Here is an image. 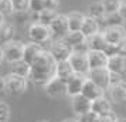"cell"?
<instances>
[{
  "label": "cell",
  "mask_w": 126,
  "mask_h": 122,
  "mask_svg": "<svg viewBox=\"0 0 126 122\" xmlns=\"http://www.w3.org/2000/svg\"><path fill=\"white\" fill-rule=\"evenodd\" d=\"M55 61L51 57V54L43 50L35 57V60L30 64V77L29 81L34 82L37 85H46L48 81H51L55 77Z\"/></svg>",
  "instance_id": "cell-1"
},
{
  "label": "cell",
  "mask_w": 126,
  "mask_h": 122,
  "mask_svg": "<svg viewBox=\"0 0 126 122\" xmlns=\"http://www.w3.org/2000/svg\"><path fill=\"white\" fill-rule=\"evenodd\" d=\"M29 80L23 77L9 74V75L0 78V92L6 94L9 97H18L27 91Z\"/></svg>",
  "instance_id": "cell-2"
},
{
  "label": "cell",
  "mask_w": 126,
  "mask_h": 122,
  "mask_svg": "<svg viewBox=\"0 0 126 122\" xmlns=\"http://www.w3.org/2000/svg\"><path fill=\"white\" fill-rule=\"evenodd\" d=\"M24 51V43L17 40H12L1 46V54H3V61H7L10 64H14L17 61L23 60Z\"/></svg>",
  "instance_id": "cell-3"
},
{
  "label": "cell",
  "mask_w": 126,
  "mask_h": 122,
  "mask_svg": "<svg viewBox=\"0 0 126 122\" xmlns=\"http://www.w3.org/2000/svg\"><path fill=\"white\" fill-rule=\"evenodd\" d=\"M27 35H29L30 43H34V44H40L43 46L44 43L51 38V33H50V29L43 26L40 23H33L30 24L29 31H27Z\"/></svg>",
  "instance_id": "cell-4"
},
{
  "label": "cell",
  "mask_w": 126,
  "mask_h": 122,
  "mask_svg": "<svg viewBox=\"0 0 126 122\" xmlns=\"http://www.w3.org/2000/svg\"><path fill=\"white\" fill-rule=\"evenodd\" d=\"M47 51L51 54L55 63H61V61H68L69 55L72 54V50L69 48L63 40H54L50 46V50Z\"/></svg>",
  "instance_id": "cell-5"
},
{
  "label": "cell",
  "mask_w": 126,
  "mask_h": 122,
  "mask_svg": "<svg viewBox=\"0 0 126 122\" xmlns=\"http://www.w3.org/2000/svg\"><path fill=\"white\" fill-rule=\"evenodd\" d=\"M68 63L71 68L74 71V74H81V75H86L89 67H88V58H86V52H77L72 51L69 55Z\"/></svg>",
  "instance_id": "cell-6"
},
{
  "label": "cell",
  "mask_w": 126,
  "mask_h": 122,
  "mask_svg": "<svg viewBox=\"0 0 126 122\" xmlns=\"http://www.w3.org/2000/svg\"><path fill=\"white\" fill-rule=\"evenodd\" d=\"M51 37L54 35L55 40H61L65 35L68 34V23H67V16L65 14H57V17L51 21V24L48 26Z\"/></svg>",
  "instance_id": "cell-7"
},
{
  "label": "cell",
  "mask_w": 126,
  "mask_h": 122,
  "mask_svg": "<svg viewBox=\"0 0 126 122\" xmlns=\"http://www.w3.org/2000/svg\"><path fill=\"white\" fill-rule=\"evenodd\" d=\"M106 44H120L125 43V29L123 26H106L101 31Z\"/></svg>",
  "instance_id": "cell-8"
},
{
  "label": "cell",
  "mask_w": 126,
  "mask_h": 122,
  "mask_svg": "<svg viewBox=\"0 0 126 122\" xmlns=\"http://www.w3.org/2000/svg\"><path fill=\"white\" fill-rule=\"evenodd\" d=\"M86 80L92 81L95 85L102 88L103 91L109 87V71L106 68H99V70H89L86 74Z\"/></svg>",
  "instance_id": "cell-9"
},
{
  "label": "cell",
  "mask_w": 126,
  "mask_h": 122,
  "mask_svg": "<svg viewBox=\"0 0 126 122\" xmlns=\"http://www.w3.org/2000/svg\"><path fill=\"white\" fill-rule=\"evenodd\" d=\"M85 81H86V75L72 74L65 81V94L69 95V97H74V95L81 94V89L84 87V82Z\"/></svg>",
  "instance_id": "cell-10"
},
{
  "label": "cell",
  "mask_w": 126,
  "mask_h": 122,
  "mask_svg": "<svg viewBox=\"0 0 126 122\" xmlns=\"http://www.w3.org/2000/svg\"><path fill=\"white\" fill-rule=\"evenodd\" d=\"M71 108H72L75 115H78L81 118L82 115L91 112V101L86 99L85 97H82L81 94L74 95V97H71Z\"/></svg>",
  "instance_id": "cell-11"
},
{
  "label": "cell",
  "mask_w": 126,
  "mask_h": 122,
  "mask_svg": "<svg viewBox=\"0 0 126 122\" xmlns=\"http://www.w3.org/2000/svg\"><path fill=\"white\" fill-rule=\"evenodd\" d=\"M88 58V67L89 70H99V68H106L108 57L102 51H88L86 52Z\"/></svg>",
  "instance_id": "cell-12"
},
{
  "label": "cell",
  "mask_w": 126,
  "mask_h": 122,
  "mask_svg": "<svg viewBox=\"0 0 126 122\" xmlns=\"http://www.w3.org/2000/svg\"><path fill=\"white\" fill-rule=\"evenodd\" d=\"M81 95L85 97L86 99H89L92 102V101L101 98V97H105V91H103L102 88H99L98 85H95L92 81L86 80V81L84 82L82 89H81Z\"/></svg>",
  "instance_id": "cell-13"
},
{
  "label": "cell",
  "mask_w": 126,
  "mask_h": 122,
  "mask_svg": "<svg viewBox=\"0 0 126 122\" xmlns=\"http://www.w3.org/2000/svg\"><path fill=\"white\" fill-rule=\"evenodd\" d=\"M44 89H46L47 95H50L51 98H57V97L65 95V82L54 77L51 81H48L44 85Z\"/></svg>",
  "instance_id": "cell-14"
},
{
  "label": "cell",
  "mask_w": 126,
  "mask_h": 122,
  "mask_svg": "<svg viewBox=\"0 0 126 122\" xmlns=\"http://www.w3.org/2000/svg\"><path fill=\"white\" fill-rule=\"evenodd\" d=\"M91 112H94L98 116L110 114L112 112V104L105 97H101V98H98V99H95V101L91 102Z\"/></svg>",
  "instance_id": "cell-15"
},
{
  "label": "cell",
  "mask_w": 126,
  "mask_h": 122,
  "mask_svg": "<svg viewBox=\"0 0 126 122\" xmlns=\"http://www.w3.org/2000/svg\"><path fill=\"white\" fill-rule=\"evenodd\" d=\"M108 92H109V98L112 99L115 104L123 105L126 102V85H125V82L109 87Z\"/></svg>",
  "instance_id": "cell-16"
},
{
  "label": "cell",
  "mask_w": 126,
  "mask_h": 122,
  "mask_svg": "<svg viewBox=\"0 0 126 122\" xmlns=\"http://www.w3.org/2000/svg\"><path fill=\"white\" fill-rule=\"evenodd\" d=\"M126 65V58L125 55H115V57H108V63H106V70L109 72H115V74H123Z\"/></svg>",
  "instance_id": "cell-17"
},
{
  "label": "cell",
  "mask_w": 126,
  "mask_h": 122,
  "mask_svg": "<svg viewBox=\"0 0 126 122\" xmlns=\"http://www.w3.org/2000/svg\"><path fill=\"white\" fill-rule=\"evenodd\" d=\"M43 50H46L43 46L40 44H34V43H29V44H24V51H23V61L27 64H31L35 60V57L40 54Z\"/></svg>",
  "instance_id": "cell-18"
},
{
  "label": "cell",
  "mask_w": 126,
  "mask_h": 122,
  "mask_svg": "<svg viewBox=\"0 0 126 122\" xmlns=\"http://www.w3.org/2000/svg\"><path fill=\"white\" fill-rule=\"evenodd\" d=\"M79 31H81V34L84 35L85 38H89V37H92L94 34L99 33V23H98L96 20H94V18L85 16Z\"/></svg>",
  "instance_id": "cell-19"
},
{
  "label": "cell",
  "mask_w": 126,
  "mask_h": 122,
  "mask_svg": "<svg viewBox=\"0 0 126 122\" xmlns=\"http://www.w3.org/2000/svg\"><path fill=\"white\" fill-rule=\"evenodd\" d=\"M85 41H86V46H88V51H102L103 52L106 46H108L101 31L96 33V34H94L89 38H85Z\"/></svg>",
  "instance_id": "cell-20"
},
{
  "label": "cell",
  "mask_w": 126,
  "mask_h": 122,
  "mask_svg": "<svg viewBox=\"0 0 126 122\" xmlns=\"http://www.w3.org/2000/svg\"><path fill=\"white\" fill-rule=\"evenodd\" d=\"M61 40H63L71 50H74V48H77V47H79L81 44L85 43V37L81 34V31H68V34L65 35L64 38H61Z\"/></svg>",
  "instance_id": "cell-21"
},
{
  "label": "cell",
  "mask_w": 126,
  "mask_h": 122,
  "mask_svg": "<svg viewBox=\"0 0 126 122\" xmlns=\"http://www.w3.org/2000/svg\"><path fill=\"white\" fill-rule=\"evenodd\" d=\"M72 74H74V71H72L68 61H61V63L55 64V77L58 80L65 82Z\"/></svg>",
  "instance_id": "cell-22"
},
{
  "label": "cell",
  "mask_w": 126,
  "mask_h": 122,
  "mask_svg": "<svg viewBox=\"0 0 126 122\" xmlns=\"http://www.w3.org/2000/svg\"><path fill=\"white\" fill-rule=\"evenodd\" d=\"M65 16H67V23H68L69 31H79L85 16L79 12H72L69 14H65Z\"/></svg>",
  "instance_id": "cell-23"
},
{
  "label": "cell",
  "mask_w": 126,
  "mask_h": 122,
  "mask_svg": "<svg viewBox=\"0 0 126 122\" xmlns=\"http://www.w3.org/2000/svg\"><path fill=\"white\" fill-rule=\"evenodd\" d=\"M33 14H34V18H35L34 23H40L43 26L48 27L52 20L57 17L58 13H57V10H43L40 13H33Z\"/></svg>",
  "instance_id": "cell-24"
},
{
  "label": "cell",
  "mask_w": 126,
  "mask_h": 122,
  "mask_svg": "<svg viewBox=\"0 0 126 122\" xmlns=\"http://www.w3.org/2000/svg\"><path fill=\"white\" fill-rule=\"evenodd\" d=\"M14 27H13L12 24L9 23H4L0 24V47L4 46L6 43L13 40V37H14Z\"/></svg>",
  "instance_id": "cell-25"
},
{
  "label": "cell",
  "mask_w": 126,
  "mask_h": 122,
  "mask_svg": "<svg viewBox=\"0 0 126 122\" xmlns=\"http://www.w3.org/2000/svg\"><path fill=\"white\" fill-rule=\"evenodd\" d=\"M103 16H105V10H103L101 1H95V3L88 6V17L98 21V20H102Z\"/></svg>",
  "instance_id": "cell-26"
},
{
  "label": "cell",
  "mask_w": 126,
  "mask_h": 122,
  "mask_svg": "<svg viewBox=\"0 0 126 122\" xmlns=\"http://www.w3.org/2000/svg\"><path fill=\"white\" fill-rule=\"evenodd\" d=\"M103 52L106 54V57L125 55L126 54V43H120V44H108Z\"/></svg>",
  "instance_id": "cell-27"
},
{
  "label": "cell",
  "mask_w": 126,
  "mask_h": 122,
  "mask_svg": "<svg viewBox=\"0 0 126 122\" xmlns=\"http://www.w3.org/2000/svg\"><path fill=\"white\" fill-rule=\"evenodd\" d=\"M14 75H18V77H23L26 80H29L30 77V65L27 63H24L23 60L21 61H17L13 64V72Z\"/></svg>",
  "instance_id": "cell-28"
},
{
  "label": "cell",
  "mask_w": 126,
  "mask_h": 122,
  "mask_svg": "<svg viewBox=\"0 0 126 122\" xmlns=\"http://www.w3.org/2000/svg\"><path fill=\"white\" fill-rule=\"evenodd\" d=\"M13 7V13H26L29 12L30 0H10Z\"/></svg>",
  "instance_id": "cell-29"
},
{
  "label": "cell",
  "mask_w": 126,
  "mask_h": 122,
  "mask_svg": "<svg viewBox=\"0 0 126 122\" xmlns=\"http://www.w3.org/2000/svg\"><path fill=\"white\" fill-rule=\"evenodd\" d=\"M101 3H102V7L105 10V14H113L119 7L120 0H102Z\"/></svg>",
  "instance_id": "cell-30"
},
{
  "label": "cell",
  "mask_w": 126,
  "mask_h": 122,
  "mask_svg": "<svg viewBox=\"0 0 126 122\" xmlns=\"http://www.w3.org/2000/svg\"><path fill=\"white\" fill-rule=\"evenodd\" d=\"M103 21L108 26H123V20L116 13H113V14H105L103 16Z\"/></svg>",
  "instance_id": "cell-31"
},
{
  "label": "cell",
  "mask_w": 126,
  "mask_h": 122,
  "mask_svg": "<svg viewBox=\"0 0 126 122\" xmlns=\"http://www.w3.org/2000/svg\"><path fill=\"white\" fill-rule=\"evenodd\" d=\"M0 14L3 17L13 14V7H12L10 0H0Z\"/></svg>",
  "instance_id": "cell-32"
},
{
  "label": "cell",
  "mask_w": 126,
  "mask_h": 122,
  "mask_svg": "<svg viewBox=\"0 0 126 122\" xmlns=\"http://www.w3.org/2000/svg\"><path fill=\"white\" fill-rule=\"evenodd\" d=\"M9 118H10V106L6 102L0 101V122H7Z\"/></svg>",
  "instance_id": "cell-33"
},
{
  "label": "cell",
  "mask_w": 126,
  "mask_h": 122,
  "mask_svg": "<svg viewBox=\"0 0 126 122\" xmlns=\"http://www.w3.org/2000/svg\"><path fill=\"white\" fill-rule=\"evenodd\" d=\"M60 0H41L43 10H57Z\"/></svg>",
  "instance_id": "cell-34"
},
{
  "label": "cell",
  "mask_w": 126,
  "mask_h": 122,
  "mask_svg": "<svg viewBox=\"0 0 126 122\" xmlns=\"http://www.w3.org/2000/svg\"><path fill=\"white\" fill-rule=\"evenodd\" d=\"M122 82H123V77L120 75V74L109 72V87H112V85H118V84H122Z\"/></svg>",
  "instance_id": "cell-35"
},
{
  "label": "cell",
  "mask_w": 126,
  "mask_h": 122,
  "mask_svg": "<svg viewBox=\"0 0 126 122\" xmlns=\"http://www.w3.org/2000/svg\"><path fill=\"white\" fill-rule=\"evenodd\" d=\"M116 14L125 21V18H126V1L125 0H120V4L118 7V10H116Z\"/></svg>",
  "instance_id": "cell-36"
},
{
  "label": "cell",
  "mask_w": 126,
  "mask_h": 122,
  "mask_svg": "<svg viewBox=\"0 0 126 122\" xmlns=\"http://www.w3.org/2000/svg\"><path fill=\"white\" fill-rule=\"evenodd\" d=\"M116 118H118V116L115 115L113 112H110V114H106V115L98 116L96 122H116Z\"/></svg>",
  "instance_id": "cell-37"
},
{
  "label": "cell",
  "mask_w": 126,
  "mask_h": 122,
  "mask_svg": "<svg viewBox=\"0 0 126 122\" xmlns=\"http://www.w3.org/2000/svg\"><path fill=\"white\" fill-rule=\"evenodd\" d=\"M63 122H79V119H75V118H67V119H64Z\"/></svg>",
  "instance_id": "cell-38"
},
{
  "label": "cell",
  "mask_w": 126,
  "mask_h": 122,
  "mask_svg": "<svg viewBox=\"0 0 126 122\" xmlns=\"http://www.w3.org/2000/svg\"><path fill=\"white\" fill-rule=\"evenodd\" d=\"M116 122H126L125 118H116Z\"/></svg>",
  "instance_id": "cell-39"
},
{
  "label": "cell",
  "mask_w": 126,
  "mask_h": 122,
  "mask_svg": "<svg viewBox=\"0 0 126 122\" xmlns=\"http://www.w3.org/2000/svg\"><path fill=\"white\" fill-rule=\"evenodd\" d=\"M3 23H4V17H3V16L0 14V24H3Z\"/></svg>",
  "instance_id": "cell-40"
},
{
  "label": "cell",
  "mask_w": 126,
  "mask_h": 122,
  "mask_svg": "<svg viewBox=\"0 0 126 122\" xmlns=\"http://www.w3.org/2000/svg\"><path fill=\"white\" fill-rule=\"evenodd\" d=\"M3 61V54H1V47H0V63Z\"/></svg>",
  "instance_id": "cell-41"
},
{
  "label": "cell",
  "mask_w": 126,
  "mask_h": 122,
  "mask_svg": "<svg viewBox=\"0 0 126 122\" xmlns=\"http://www.w3.org/2000/svg\"><path fill=\"white\" fill-rule=\"evenodd\" d=\"M38 122H50V121H38Z\"/></svg>",
  "instance_id": "cell-42"
}]
</instances>
